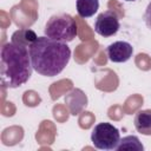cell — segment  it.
I'll return each instance as SVG.
<instances>
[{
	"label": "cell",
	"mask_w": 151,
	"mask_h": 151,
	"mask_svg": "<svg viewBox=\"0 0 151 151\" xmlns=\"http://www.w3.org/2000/svg\"><path fill=\"white\" fill-rule=\"evenodd\" d=\"M118 151H124V150H134V151H143L144 146L138 139L137 136H126L120 138V142L117 146Z\"/></svg>",
	"instance_id": "11"
},
{
	"label": "cell",
	"mask_w": 151,
	"mask_h": 151,
	"mask_svg": "<svg viewBox=\"0 0 151 151\" xmlns=\"http://www.w3.org/2000/svg\"><path fill=\"white\" fill-rule=\"evenodd\" d=\"M33 66L29 50L14 42H6L0 54L1 85L7 88H17L24 85L32 76Z\"/></svg>",
	"instance_id": "2"
},
{
	"label": "cell",
	"mask_w": 151,
	"mask_h": 151,
	"mask_svg": "<svg viewBox=\"0 0 151 151\" xmlns=\"http://www.w3.org/2000/svg\"><path fill=\"white\" fill-rule=\"evenodd\" d=\"M76 7L80 18H91L99 9V0H77Z\"/></svg>",
	"instance_id": "10"
},
{
	"label": "cell",
	"mask_w": 151,
	"mask_h": 151,
	"mask_svg": "<svg viewBox=\"0 0 151 151\" xmlns=\"http://www.w3.org/2000/svg\"><path fill=\"white\" fill-rule=\"evenodd\" d=\"M120 27L119 18L116 12L113 11H105L98 14L94 21V31L97 34L109 38L114 35Z\"/></svg>",
	"instance_id": "5"
},
{
	"label": "cell",
	"mask_w": 151,
	"mask_h": 151,
	"mask_svg": "<svg viewBox=\"0 0 151 151\" xmlns=\"http://www.w3.org/2000/svg\"><path fill=\"white\" fill-rule=\"evenodd\" d=\"M37 39H38V35L35 34V32L29 29V28L18 29L11 37L12 42L18 44V45H22V46H26V47H29Z\"/></svg>",
	"instance_id": "9"
},
{
	"label": "cell",
	"mask_w": 151,
	"mask_h": 151,
	"mask_svg": "<svg viewBox=\"0 0 151 151\" xmlns=\"http://www.w3.org/2000/svg\"><path fill=\"white\" fill-rule=\"evenodd\" d=\"M136 130L144 134V136H151V110H140L136 113L134 120H133Z\"/></svg>",
	"instance_id": "8"
},
{
	"label": "cell",
	"mask_w": 151,
	"mask_h": 151,
	"mask_svg": "<svg viewBox=\"0 0 151 151\" xmlns=\"http://www.w3.org/2000/svg\"><path fill=\"white\" fill-rule=\"evenodd\" d=\"M28 50L33 70L44 77L58 76L71 59V50L66 42L46 35L38 37Z\"/></svg>",
	"instance_id": "1"
},
{
	"label": "cell",
	"mask_w": 151,
	"mask_h": 151,
	"mask_svg": "<svg viewBox=\"0 0 151 151\" xmlns=\"http://www.w3.org/2000/svg\"><path fill=\"white\" fill-rule=\"evenodd\" d=\"M143 19H144V22L146 25V27L151 31V1L149 2L146 9H145V13L143 15Z\"/></svg>",
	"instance_id": "12"
},
{
	"label": "cell",
	"mask_w": 151,
	"mask_h": 151,
	"mask_svg": "<svg viewBox=\"0 0 151 151\" xmlns=\"http://www.w3.org/2000/svg\"><path fill=\"white\" fill-rule=\"evenodd\" d=\"M44 33L51 39L70 42L78 35V29L73 17L67 13H59L52 15L47 20Z\"/></svg>",
	"instance_id": "3"
},
{
	"label": "cell",
	"mask_w": 151,
	"mask_h": 151,
	"mask_svg": "<svg viewBox=\"0 0 151 151\" xmlns=\"http://www.w3.org/2000/svg\"><path fill=\"white\" fill-rule=\"evenodd\" d=\"M91 142L94 147L104 151L117 149L120 142L119 130L111 123L103 122L97 124L91 132Z\"/></svg>",
	"instance_id": "4"
},
{
	"label": "cell",
	"mask_w": 151,
	"mask_h": 151,
	"mask_svg": "<svg viewBox=\"0 0 151 151\" xmlns=\"http://www.w3.org/2000/svg\"><path fill=\"white\" fill-rule=\"evenodd\" d=\"M65 103L67 104L71 113L73 116H76L81 111V109L84 106H86L87 98H86V96L84 94V92L81 90L74 88L65 97Z\"/></svg>",
	"instance_id": "7"
},
{
	"label": "cell",
	"mask_w": 151,
	"mask_h": 151,
	"mask_svg": "<svg viewBox=\"0 0 151 151\" xmlns=\"http://www.w3.org/2000/svg\"><path fill=\"white\" fill-rule=\"evenodd\" d=\"M106 53L112 63H125L133 53V47L127 41H114L106 47Z\"/></svg>",
	"instance_id": "6"
},
{
	"label": "cell",
	"mask_w": 151,
	"mask_h": 151,
	"mask_svg": "<svg viewBox=\"0 0 151 151\" xmlns=\"http://www.w3.org/2000/svg\"><path fill=\"white\" fill-rule=\"evenodd\" d=\"M125 1H136V0H125Z\"/></svg>",
	"instance_id": "13"
}]
</instances>
